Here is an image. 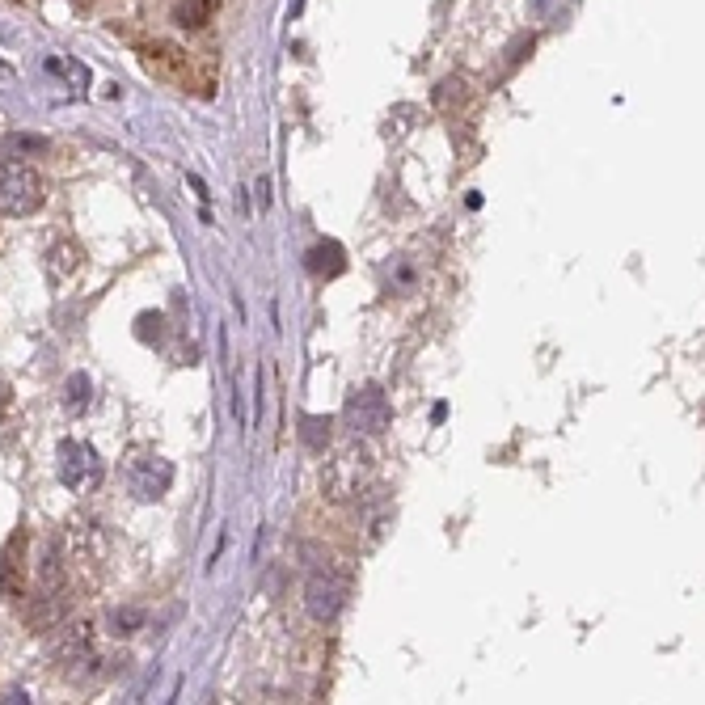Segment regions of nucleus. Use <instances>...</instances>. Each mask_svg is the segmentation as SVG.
I'll return each instance as SVG.
<instances>
[{"mask_svg":"<svg viewBox=\"0 0 705 705\" xmlns=\"http://www.w3.org/2000/svg\"><path fill=\"white\" fill-rule=\"evenodd\" d=\"M47 203V182L22 161L0 165V216H34Z\"/></svg>","mask_w":705,"mask_h":705,"instance_id":"obj_1","label":"nucleus"},{"mask_svg":"<svg viewBox=\"0 0 705 705\" xmlns=\"http://www.w3.org/2000/svg\"><path fill=\"white\" fill-rule=\"evenodd\" d=\"M123 478H127V490L136 494L140 503H157L169 494V486H174V465H169L161 452H136L127 461Z\"/></svg>","mask_w":705,"mask_h":705,"instance_id":"obj_2","label":"nucleus"},{"mask_svg":"<svg viewBox=\"0 0 705 705\" xmlns=\"http://www.w3.org/2000/svg\"><path fill=\"white\" fill-rule=\"evenodd\" d=\"M347 427L355 435H380V431H389L393 423V406H389V397L385 389H376V385H364V389H355L347 397Z\"/></svg>","mask_w":705,"mask_h":705,"instance_id":"obj_3","label":"nucleus"},{"mask_svg":"<svg viewBox=\"0 0 705 705\" xmlns=\"http://www.w3.org/2000/svg\"><path fill=\"white\" fill-rule=\"evenodd\" d=\"M347 596H351V583L334 575V570H317V575L304 583V608H309V617L330 625L342 608H347Z\"/></svg>","mask_w":705,"mask_h":705,"instance_id":"obj_4","label":"nucleus"},{"mask_svg":"<svg viewBox=\"0 0 705 705\" xmlns=\"http://www.w3.org/2000/svg\"><path fill=\"white\" fill-rule=\"evenodd\" d=\"M144 68L165 85H178V89L195 85V60H190V51L178 43H165V38L144 47Z\"/></svg>","mask_w":705,"mask_h":705,"instance_id":"obj_5","label":"nucleus"},{"mask_svg":"<svg viewBox=\"0 0 705 705\" xmlns=\"http://www.w3.org/2000/svg\"><path fill=\"white\" fill-rule=\"evenodd\" d=\"M102 478V461H98V452H93L89 444H60V482L72 486V490H85V486H98Z\"/></svg>","mask_w":705,"mask_h":705,"instance_id":"obj_6","label":"nucleus"},{"mask_svg":"<svg viewBox=\"0 0 705 705\" xmlns=\"http://www.w3.org/2000/svg\"><path fill=\"white\" fill-rule=\"evenodd\" d=\"M216 9H220V0H178V5H174V22L182 30H203L216 17Z\"/></svg>","mask_w":705,"mask_h":705,"instance_id":"obj_7","label":"nucleus"},{"mask_svg":"<svg viewBox=\"0 0 705 705\" xmlns=\"http://www.w3.org/2000/svg\"><path fill=\"white\" fill-rule=\"evenodd\" d=\"M60 655L85 663L93 655V625H68V630L60 634Z\"/></svg>","mask_w":705,"mask_h":705,"instance_id":"obj_8","label":"nucleus"},{"mask_svg":"<svg viewBox=\"0 0 705 705\" xmlns=\"http://www.w3.org/2000/svg\"><path fill=\"white\" fill-rule=\"evenodd\" d=\"M342 266H347V258H342V245H334V241L317 245V250L309 254V271H313V275L334 279V275H342Z\"/></svg>","mask_w":705,"mask_h":705,"instance_id":"obj_9","label":"nucleus"},{"mask_svg":"<svg viewBox=\"0 0 705 705\" xmlns=\"http://www.w3.org/2000/svg\"><path fill=\"white\" fill-rule=\"evenodd\" d=\"M300 444L309 452H326L330 444V418H300Z\"/></svg>","mask_w":705,"mask_h":705,"instance_id":"obj_10","label":"nucleus"},{"mask_svg":"<svg viewBox=\"0 0 705 705\" xmlns=\"http://www.w3.org/2000/svg\"><path fill=\"white\" fill-rule=\"evenodd\" d=\"M89 397H93L89 376H85V372H72V376L64 380V406H68L72 414H81V410L89 406Z\"/></svg>","mask_w":705,"mask_h":705,"instance_id":"obj_11","label":"nucleus"},{"mask_svg":"<svg viewBox=\"0 0 705 705\" xmlns=\"http://www.w3.org/2000/svg\"><path fill=\"white\" fill-rule=\"evenodd\" d=\"M17 152H47V140H34V136H9L0 144V157L17 161Z\"/></svg>","mask_w":705,"mask_h":705,"instance_id":"obj_12","label":"nucleus"},{"mask_svg":"<svg viewBox=\"0 0 705 705\" xmlns=\"http://www.w3.org/2000/svg\"><path fill=\"white\" fill-rule=\"evenodd\" d=\"M5 406H9V385L0 380V410H5Z\"/></svg>","mask_w":705,"mask_h":705,"instance_id":"obj_13","label":"nucleus"}]
</instances>
